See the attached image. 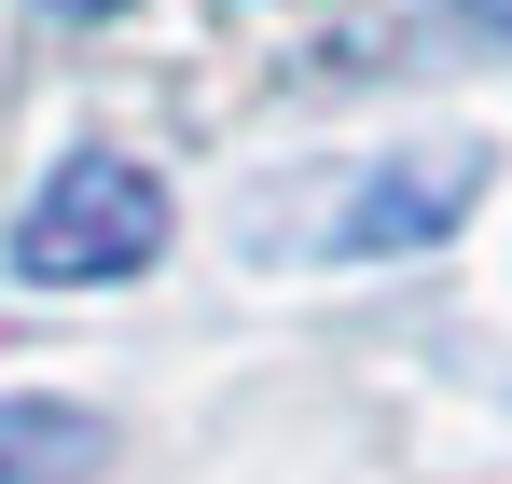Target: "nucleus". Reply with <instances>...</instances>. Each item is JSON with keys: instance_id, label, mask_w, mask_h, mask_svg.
I'll list each match as a JSON object with an SVG mask.
<instances>
[{"instance_id": "nucleus-1", "label": "nucleus", "mask_w": 512, "mask_h": 484, "mask_svg": "<svg viewBox=\"0 0 512 484\" xmlns=\"http://www.w3.org/2000/svg\"><path fill=\"white\" fill-rule=\"evenodd\" d=\"M167 249V180L125 153H70L42 194H28V222H14V263L42 277V291H97V277H139Z\"/></svg>"}, {"instance_id": "nucleus-2", "label": "nucleus", "mask_w": 512, "mask_h": 484, "mask_svg": "<svg viewBox=\"0 0 512 484\" xmlns=\"http://www.w3.org/2000/svg\"><path fill=\"white\" fill-rule=\"evenodd\" d=\"M485 139H416V153H388V166H360L333 194V249H360V263H388V249H429V236H457L471 208H485Z\"/></svg>"}, {"instance_id": "nucleus-3", "label": "nucleus", "mask_w": 512, "mask_h": 484, "mask_svg": "<svg viewBox=\"0 0 512 484\" xmlns=\"http://www.w3.org/2000/svg\"><path fill=\"white\" fill-rule=\"evenodd\" d=\"M111 457V415L84 402H0V484H84Z\"/></svg>"}, {"instance_id": "nucleus-4", "label": "nucleus", "mask_w": 512, "mask_h": 484, "mask_svg": "<svg viewBox=\"0 0 512 484\" xmlns=\"http://www.w3.org/2000/svg\"><path fill=\"white\" fill-rule=\"evenodd\" d=\"M457 14H471V28H485V42H512V0H457Z\"/></svg>"}, {"instance_id": "nucleus-5", "label": "nucleus", "mask_w": 512, "mask_h": 484, "mask_svg": "<svg viewBox=\"0 0 512 484\" xmlns=\"http://www.w3.org/2000/svg\"><path fill=\"white\" fill-rule=\"evenodd\" d=\"M42 14H125V0H42Z\"/></svg>"}]
</instances>
